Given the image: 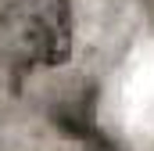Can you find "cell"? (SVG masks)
I'll return each mask as SVG.
<instances>
[{
  "instance_id": "cell-1",
  "label": "cell",
  "mask_w": 154,
  "mask_h": 151,
  "mask_svg": "<svg viewBox=\"0 0 154 151\" xmlns=\"http://www.w3.org/2000/svg\"><path fill=\"white\" fill-rule=\"evenodd\" d=\"M0 47L22 65H65L72 58L68 0H11L0 11Z\"/></svg>"
}]
</instances>
